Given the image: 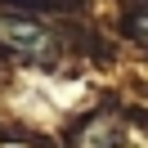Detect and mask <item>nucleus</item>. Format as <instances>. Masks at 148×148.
<instances>
[{
	"instance_id": "obj_1",
	"label": "nucleus",
	"mask_w": 148,
	"mask_h": 148,
	"mask_svg": "<svg viewBox=\"0 0 148 148\" xmlns=\"http://www.w3.org/2000/svg\"><path fill=\"white\" fill-rule=\"evenodd\" d=\"M0 45L23 49V54H45L54 40H49V32H45V27H36V23H23V18H0Z\"/></svg>"
},
{
	"instance_id": "obj_2",
	"label": "nucleus",
	"mask_w": 148,
	"mask_h": 148,
	"mask_svg": "<svg viewBox=\"0 0 148 148\" xmlns=\"http://www.w3.org/2000/svg\"><path fill=\"white\" fill-rule=\"evenodd\" d=\"M130 32H135V36H139V40H144V45H148V9L130 18Z\"/></svg>"
}]
</instances>
